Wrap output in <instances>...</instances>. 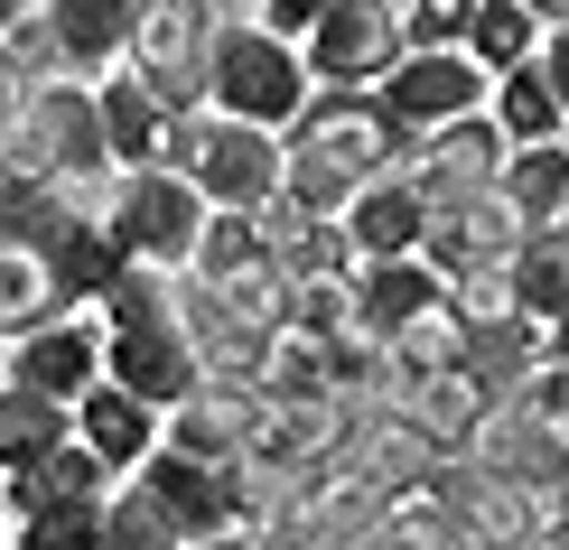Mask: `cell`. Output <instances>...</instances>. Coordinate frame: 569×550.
I'll use <instances>...</instances> for the list:
<instances>
[{"label":"cell","mask_w":569,"mask_h":550,"mask_svg":"<svg viewBox=\"0 0 569 550\" xmlns=\"http://www.w3.org/2000/svg\"><path fill=\"white\" fill-rule=\"evenodd\" d=\"M523 10L541 19V38H551V29H569V0H523Z\"/></svg>","instance_id":"36"},{"label":"cell","mask_w":569,"mask_h":550,"mask_svg":"<svg viewBox=\"0 0 569 550\" xmlns=\"http://www.w3.org/2000/svg\"><path fill=\"white\" fill-rule=\"evenodd\" d=\"M140 10H150V0H38V19L57 29V57H66V76H84V84L122 76Z\"/></svg>","instance_id":"15"},{"label":"cell","mask_w":569,"mask_h":550,"mask_svg":"<svg viewBox=\"0 0 569 550\" xmlns=\"http://www.w3.org/2000/svg\"><path fill=\"white\" fill-rule=\"evenodd\" d=\"M467 57H477L486 76L505 84L513 66H532V57H541V19L523 10V0H477V19H467Z\"/></svg>","instance_id":"26"},{"label":"cell","mask_w":569,"mask_h":550,"mask_svg":"<svg viewBox=\"0 0 569 550\" xmlns=\"http://www.w3.org/2000/svg\"><path fill=\"white\" fill-rule=\"evenodd\" d=\"M430 224H439V206L411 187V169L373 178L365 197L346 206V233H355V252H365V261H411V252H430Z\"/></svg>","instance_id":"16"},{"label":"cell","mask_w":569,"mask_h":550,"mask_svg":"<svg viewBox=\"0 0 569 550\" xmlns=\"http://www.w3.org/2000/svg\"><path fill=\"white\" fill-rule=\"evenodd\" d=\"M271 233H262V214H216L206 224V243L197 261H187V280H206V290H233V280H252V271H271Z\"/></svg>","instance_id":"24"},{"label":"cell","mask_w":569,"mask_h":550,"mask_svg":"<svg viewBox=\"0 0 569 550\" xmlns=\"http://www.w3.org/2000/svg\"><path fill=\"white\" fill-rule=\"evenodd\" d=\"M560 233H569V214H560Z\"/></svg>","instance_id":"42"},{"label":"cell","mask_w":569,"mask_h":550,"mask_svg":"<svg viewBox=\"0 0 569 550\" xmlns=\"http://www.w3.org/2000/svg\"><path fill=\"white\" fill-rule=\"evenodd\" d=\"M103 327H112V382L140 392L150 411H178V401H197L216 382L206 373V346L187 337V271L131 261L103 290Z\"/></svg>","instance_id":"1"},{"label":"cell","mask_w":569,"mask_h":550,"mask_svg":"<svg viewBox=\"0 0 569 550\" xmlns=\"http://www.w3.org/2000/svg\"><path fill=\"white\" fill-rule=\"evenodd\" d=\"M373 103L392 112L401 140H430V131H448V122H467V112H486V103H495V76L467 57V47H411V57L373 84Z\"/></svg>","instance_id":"6"},{"label":"cell","mask_w":569,"mask_h":550,"mask_svg":"<svg viewBox=\"0 0 569 550\" xmlns=\"http://www.w3.org/2000/svg\"><path fill=\"white\" fill-rule=\"evenodd\" d=\"M76 439H84L93 458H103V467L131 486V476L150 467L159 448H169V411H150L140 392H122V382H93V392L76 401Z\"/></svg>","instance_id":"14"},{"label":"cell","mask_w":569,"mask_h":550,"mask_svg":"<svg viewBox=\"0 0 569 550\" xmlns=\"http://www.w3.org/2000/svg\"><path fill=\"white\" fill-rule=\"evenodd\" d=\"M505 206L523 214L532 233H560V214H569V140H541V150L505 159Z\"/></svg>","instance_id":"22"},{"label":"cell","mask_w":569,"mask_h":550,"mask_svg":"<svg viewBox=\"0 0 569 550\" xmlns=\"http://www.w3.org/2000/svg\"><path fill=\"white\" fill-rule=\"evenodd\" d=\"M29 19H38V0H0V47H10L19 29H29Z\"/></svg>","instance_id":"35"},{"label":"cell","mask_w":569,"mask_h":550,"mask_svg":"<svg viewBox=\"0 0 569 550\" xmlns=\"http://www.w3.org/2000/svg\"><path fill=\"white\" fill-rule=\"evenodd\" d=\"M365 550H477V541H458V532H420V522H392V513H383V532H373Z\"/></svg>","instance_id":"31"},{"label":"cell","mask_w":569,"mask_h":550,"mask_svg":"<svg viewBox=\"0 0 569 550\" xmlns=\"http://www.w3.org/2000/svg\"><path fill=\"white\" fill-rule=\"evenodd\" d=\"M430 308H448V280L430 271V261H355V318H365L373 346H392L411 318H430Z\"/></svg>","instance_id":"17"},{"label":"cell","mask_w":569,"mask_h":550,"mask_svg":"<svg viewBox=\"0 0 569 550\" xmlns=\"http://www.w3.org/2000/svg\"><path fill=\"white\" fill-rule=\"evenodd\" d=\"M197 550H262V532H224V541H197Z\"/></svg>","instance_id":"37"},{"label":"cell","mask_w":569,"mask_h":550,"mask_svg":"<svg viewBox=\"0 0 569 550\" xmlns=\"http://www.w3.org/2000/svg\"><path fill=\"white\" fill-rule=\"evenodd\" d=\"M57 448H76V401L38 392V382H0V476H29Z\"/></svg>","instance_id":"19"},{"label":"cell","mask_w":569,"mask_h":550,"mask_svg":"<svg viewBox=\"0 0 569 550\" xmlns=\"http://www.w3.org/2000/svg\"><path fill=\"white\" fill-rule=\"evenodd\" d=\"M93 93H103V140H112V159H122V169H159V159H169V103L140 93L131 76H103Z\"/></svg>","instance_id":"21"},{"label":"cell","mask_w":569,"mask_h":550,"mask_svg":"<svg viewBox=\"0 0 569 550\" xmlns=\"http://www.w3.org/2000/svg\"><path fill=\"white\" fill-rule=\"evenodd\" d=\"M327 10H337V0H262V19H271L280 38H308V29H318Z\"/></svg>","instance_id":"33"},{"label":"cell","mask_w":569,"mask_h":550,"mask_svg":"<svg viewBox=\"0 0 569 550\" xmlns=\"http://www.w3.org/2000/svg\"><path fill=\"white\" fill-rule=\"evenodd\" d=\"M159 169H178L216 214H271L280 187H290V140L206 103V112H178L169 122V159Z\"/></svg>","instance_id":"2"},{"label":"cell","mask_w":569,"mask_h":550,"mask_svg":"<svg viewBox=\"0 0 569 550\" xmlns=\"http://www.w3.org/2000/svg\"><path fill=\"white\" fill-rule=\"evenodd\" d=\"M541 76H551L560 112H569V29H551V38H541Z\"/></svg>","instance_id":"34"},{"label":"cell","mask_w":569,"mask_h":550,"mask_svg":"<svg viewBox=\"0 0 569 550\" xmlns=\"http://www.w3.org/2000/svg\"><path fill=\"white\" fill-rule=\"evenodd\" d=\"M0 541H10V476H0Z\"/></svg>","instance_id":"39"},{"label":"cell","mask_w":569,"mask_h":550,"mask_svg":"<svg viewBox=\"0 0 569 550\" xmlns=\"http://www.w3.org/2000/svg\"><path fill=\"white\" fill-rule=\"evenodd\" d=\"M262 392H243V382H206L197 401H178L169 411V448L178 458H206V467H252V448H262Z\"/></svg>","instance_id":"13"},{"label":"cell","mask_w":569,"mask_h":550,"mask_svg":"<svg viewBox=\"0 0 569 550\" xmlns=\"http://www.w3.org/2000/svg\"><path fill=\"white\" fill-rule=\"evenodd\" d=\"M495 131L513 140V150H541V140H569V112H560V93H551V76H541V57L532 66H513L505 84H495Z\"/></svg>","instance_id":"23"},{"label":"cell","mask_w":569,"mask_h":550,"mask_svg":"<svg viewBox=\"0 0 569 550\" xmlns=\"http://www.w3.org/2000/svg\"><path fill=\"white\" fill-rule=\"evenodd\" d=\"M216 112H233V122H262L290 140L299 112L318 103V76H308L299 38H280L262 10H224V38H216V93H206Z\"/></svg>","instance_id":"3"},{"label":"cell","mask_w":569,"mask_h":550,"mask_svg":"<svg viewBox=\"0 0 569 550\" xmlns=\"http://www.w3.org/2000/svg\"><path fill=\"white\" fill-rule=\"evenodd\" d=\"M93 169H122L103 140V93L84 76H57L29 93V112H19V131L0 140V187H76Z\"/></svg>","instance_id":"4"},{"label":"cell","mask_w":569,"mask_h":550,"mask_svg":"<svg viewBox=\"0 0 569 550\" xmlns=\"http://www.w3.org/2000/svg\"><path fill=\"white\" fill-rule=\"evenodd\" d=\"M0 382H10V337H0Z\"/></svg>","instance_id":"40"},{"label":"cell","mask_w":569,"mask_h":550,"mask_svg":"<svg viewBox=\"0 0 569 550\" xmlns=\"http://www.w3.org/2000/svg\"><path fill=\"white\" fill-rule=\"evenodd\" d=\"M299 57H308V76H318V93H373L401 57H411L401 0H337V10L299 38Z\"/></svg>","instance_id":"7"},{"label":"cell","mask_w":569,"mask_h":550,"mask_svg":"<svg viewBox=\"0 0 569 550\" xmlns=\"http://www.w3.org/2000/svg\"><path fill=\"white\" fill-rule=\"evenodd\" d=\"M290 150L327 159V169H337V178H355V187H373V178H392L401 159H411V140L392 131V112L373 103V93H318V103L299 112Z\"/></svg>","instance_id":"9"},{"label":"cell","mask_w":569,"mask_h":550,"mask_svg":"<svg viewBox=\"0 0 569 550\" xmlns=\"http://www.w3.org/2000/svg\"><path fill=\"white\" fill-rule=\"evenodd\" d=\"M505 290H513V308H523V318L560 327V318H569V233H532V243L513 252Z\"/></svg>","instance_id":"25"},{"label":"cell","mask_w":569,"mask_h":550,"mask_svg":"<svg viewBox=\"0 0 569 550\" xmlns=\"http://www.w3.org/2000/svg\"><path fill=\"white\" fill-rule=\"evenodd\" d=\"M206 224H216V206H206L178 169H131V178H122L112 243H122L131 261H150V271H187L197 243H206Z\"/></svg>","instance_id":"8"},{"label":"cell","mask_w":569,"mask_h":550,"mask_svg":"<svg viewBox=\"0 0 569 550\" xmlns=\"http://www.w3.org/2000/svg\"><path fill=\"white\" fill-rule=\"evenodd\" d=\"M262 401H346V364L327 337H308V327H280V337L262 346V382H252Z\"/></svg>","instance_id":"20"},{"label":"cell","mask_w":569,"mask_h":550,"mask_svg":"<svg viewBox=\"0 0 569 550\" xmlns=\"http://www.w3.org/2000/svg\"><path fill=\"white\" fill-rule=\"evenodd\" d=\"M224 10H262V0H224Z\"/></svg>","instance_id":"41"},{"label":"cell","mask_w":569,"mask_h":550,"mask_svg":"<svg viewBox=\"0 0 569 550\" xmlns=\"http://www.w3.org/2000/svg\"><path fill=\"white\" fill-rule=\"evenodd\" d=\"M467 19H477V0H401V38L411 47H467Z\"/></svg>","instance_id":"30"},{"label":"cell","mask_w":569,"mask_h":550,"mask_svg":"<svg viewBox=\"0 0 569 550\" xmlns=\"http://www.w3.org/2000/svg\"><path fill=\"white\" fill-rule=\"evenodd\" d=\"M10 382H38V392H57V401H84L93 382H112V327H103V308H76V318L19 337L10 346Z\"/></svg>","instance_id":"11"},{"label":"cell","mask_w":569,"mask_h":550,"mask_svg":"<svg viewBox=\"0 0 569 550\" xmlns=\"http://www.w3.org/2000/svg\"><path fill=\"white\" fill-rule=\"evenodd\" d=\"M57 318H76L57 261H47L29 233H0V337L19 346V337H38V327H57Z\"/></svg>","instance_id":"18"},{"label":"cell","mask_w":569,"mask_h":550,"mask_svg":"<svg viewBox=\"0 0 569 550\" xmlns=\"http://www.w3.org/2000/svg\"><path fill=\"white\" fill-rule=\"evenodd\" d=\"M551 354H560V364H569V318H560V327H551Z\"/></svg>","instance_id":"38"},{"label":"cell","mask_w":569,"mask_h":550,"mask_svg":"<svg viewBox=\"0 0 569 550\" xmlns=\"http://www.w3.org/2000/svg\"><path fill=\"white\" fill-rule=\"evenodd\" d=\"M505 159H513V140L495 131V112H467V122L411 140V159H401V169H411V187H420L439 214H458V206H477V197L505 187Z\"/></svg>","instance_id":"10"},{"label":"cell","mask_w":569,"mask_h":550,"mask_svg":"<svg viewBox=\"0 0 569 550\" xmlns=\"http://www.w3.org/2000/svg\"><path fill=\"white\" fill-rule=\"evenodd\" d=\"M216 38H224V0H150L131 29V57L122 76L140 93H159L178 112H206V93H216Z\"/></svg>","instance_id":"5"},{"label":"cell","mask_w":569,"mask_h":550,"mask_svg":"<svg viewBox=\"0 0 569 550\" xmlns=\"http://www.w3.org/2000/svg\"><path fill=\"white\" fill-rule=\"evenodd\" d=\"M29 93H38V84H29V66H19L10 47H0V140L19 131V112H29Z\"/></svg>","instance_id":"32"},{"label":"cell","mask_w":569,"mask_h":550,"mask_svg":"<svg viewBox=\"0 0 569 550\" xmlns=\"http://www.w3.org/2000/svg\"><path fill=\"white\" fill-rule=\"evenodd\" d=\"M0 550H103V504H47V513H19Z\"/></svg>","instance_id":"28"},{"label":"cell","mask_w":569,"mask_h":550,"mask_svg":"<svg viewBox=\"0 0 569 550\" xmlns=\"http://www.w3.org/2000/svg\"><path fill=\"white\" fill-rule=\"evenodd\" d=\"M523 243H532V224L505 206V187H495V197L439 214V224H430V252H420V261H430L448 290H458V280H477V271H513V252H523Z\"/></svg>","instance_id":"12"},{"label":"cell","mask_w":569,"mask_h":550,"mask_svg":"<svg viewBox=\"0 0 569 550\" xmlns=\"http://www.w3.org/2000/svg\"><path fill=\"white\" fill-rule=\"evenodd\" d=\"M103 550H197V541H187L178 522L159 513L150 486H122V494L103 504Z\"/></svg>","instance_id":"27"},{"label":"cell","mask_w":569,"mask_h":550,"mask_svg":"<svg viewBox=\"0 0 569 550\" xmlns=\"http://www.w3.org/2000/svg\"><path fill=\"white\" fill-rule=\"evenodd\" d=\"M505 411L523 420V429H541V439H569V364L551 354V364H541V373L523 382V392L505 401Z\"/></svg>","instance_id":"29"}]
</instances>
